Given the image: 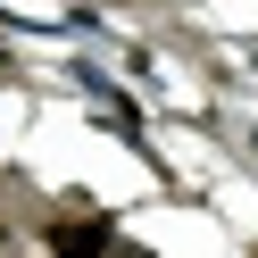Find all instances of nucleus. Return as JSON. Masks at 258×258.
<instances>
[{"instance_id":"nucleus-1","label":"nucleus","mask_w":258,"mask_h":258,"mask_svg":"<svg viewBox=\"0 0 258 258\" xmlns=\"http://www.w3.org/2000/svg\"><path fill=\"white\" fill-rule=\"evenodd\" d=\"M50 250L58 258H100L108 250V225H50Z\"/></svg>"}]
</instances>
